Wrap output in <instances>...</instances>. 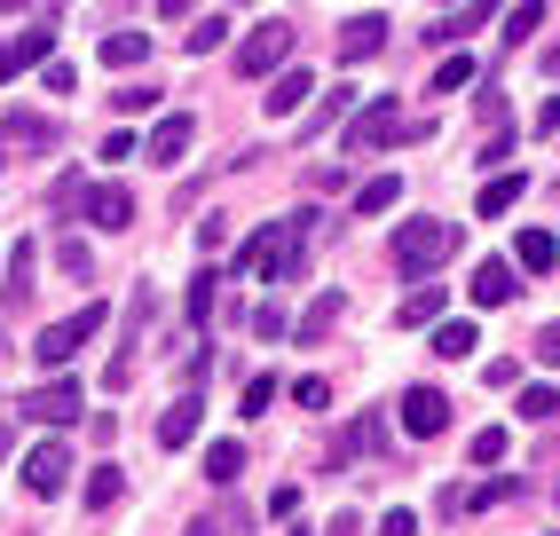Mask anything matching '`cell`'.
Here are the masks:
<instances>
[{
  "instance_id": "obj_1",
  "label": "cell",
  "mask_w": 560,
  "mask_h": 536,
  "mask_svg": "<svg viewBox=\"0 0 560 536\" xmlns=\"http://www.w3.org/2000/svg\"><path fill=\"white\" fill-rule=\"evenodd\" d=\"M308 221H316V213H292V221H260L253 237L237 245V277H245V284H277V277H301V260H308Z\"/></svg>"
},
{
  "instance_id": "obj_2",
  "label": "cell",
  "mask_w": 560,
  "mask_h": 536,
  "mask_svg": "<svg viewBox=\"0 0 560 536\" xmlns=\"http://www.w3.org/2000/svg\"><path fill=\"white\" fill-rule=\"evenodd\" d=\"M458 253V221H402L395 229V268L402 277H427V268H442Z\"/></svg>"
},
{
  "instance_id": "obj_3",
  "label": "cell",
  "mask_w": 560,
  "mask_h": 536,
  "mask_svg": "<svg viewBox=\"0 0 560 536\" xmlns=\"http://www.w3.org/2000/svg\"><path fill=\"white\" fill-rule=\"evenodd\" d=\"M402 135H419V119H402V103L380 95V103H363L355 110V127H348V159H371V150H387Z\"/></svg>"
},
{
  "instance_id": "obj_4",
  "label": "cell",
  "mask_w": 560,
  "mask_h": 536,
  "mask_svg": "<svg viewBox=\"0 0 560 536\" xmlns=\"http://www.w3.org/2000/svg\"><path fill=\"white\" fill-rule=\"evenodd\" d=\"M95 331H103V300H88L80 316H63V324H48L40 339H32V356H40V371H63V363L80 356V348H88Z\"/></svg>"
},
{
  "instance_id": "obj_5",
  "label": "cell",
  "mask_w": 560,
  "mask_h": 536,
  "mask_svg": "<svg viewBox=\"0 0 560 536\" xmlns=\"http://www.w3.org/2000/svg\"><path fill=\"white\" fill-rule=\"evenodd\" d=\"M292 63V24H260V32H245V48H237V71L245 80H269V71H284Z\"/></svg>"
},
{
  "instance_id": "obj_6",
  "label": "cell",
  "mask_w": 560,
  "mask_h": 536,
  "mask_svg": "<svg viewBox=\"0 0 560 536\" xmlns=\"http://www.w3.org/2000/svg\"><path fill=\"white\" fill-rule=\"evenodd\" d=\"M71 213H88L95 229H127L135 221V198L119 182H80V198H71Z\"/></svg>"
},
{
  "instance_id": "obj_7",
  "label": "cell",
  "mask_w": 560,
  "mask_h": 536,
  "mask_svg": "<svg viewBox=\"0 0 560 536\" xmlns=\"http://www.w3.org/2000/svg\"><path fill=\"white\" fill-rule=\"evenodd\" d=\"M16 410L40 418V427H71V418H80V378H48V387H32Z\"/></svg>"
},
{
  "instance_id": "obj_8",
  "label": "cell",
  "mask_w": 560,
  "mask_h": 536,
  "mask_svg": "<svg viewBox=\"0 0 560 536\" xmlns=\"http://www.w3.org/2000/svg\"><path fill=\"white\" fill-rule=\"evenodd\" d=\"M24 489H32V497H63V489H71V450H63V442H40V450L24 457Z\"/></svg>"
},
{
  "instance_id": "obj_9",
  "label": "cell",
  "mask_w": 560,
  "mask_h": 536,
  "mask_svg": "<svg viewBox=\"0 0 560 536\" xmlns=\"http://www.w3.org/2000/svg\"><path fill=\"white\" fill-rule=\"evenodd\" d=\"M442 427H451V403H442L434 387H410V395H402V434H419V442H434Z\"/></svg>"
},
{
  "instance_id": "obj_10",
  "label": "cell",
  "mask_w": 560,
  "mask_h": 536,
  "mask_svg": "<svg viewBox=\"0 0 560 536\" xmlns=\"http://www.w3.org/2000/svg\"><path fill=\"white\" fill-rule=\"evenodd\" d=\"M308 95H316V80H308L301 63H284L277 80H269V95H260V110H269V119H292V110H301Z\"/></svg>"
},
{
  "instance_id": "obj_11",
  "label": "cell",
  "mask_w": 560,
  "mask_h": 536,
  "mask_svg": "<svg viewBox=\"0 0 560 536\" xmlns=\"http://www.w3.org/2000/svg\"><path fill=\"white\" fill-rule=\"evenodd\" d=\"M56 48V32L48 24H32V32H16V40H0V80H16V71H32V63H40Z\"/></svg>"
},
{
  "instance_id": "obj_12",
  "label": "cell",
  "mask_w": 560,
  "mask_h": 536,
  "mask_svg": "<svg viewBox=\"0 0 560 536\" xmlns=\"http://www.w3.org/2000/svg\"><path fill=\"white\" fill-rule=\"evenodd\" d=\"M190 142H198V119H190V110H174V119L151 127V159L159 166H182V150H190Z\"/></svg>"
},
{
  "instance_id": "obj_13",
  "label": "cell",
  "mask_w": 560,
  "mask_h": 536,
  "mask_svg": "<svg viewBox=\"0 0 560 536\" xmlns=\"http://www.w3.org/2000/svg\"><path fill=\"white\" fill-rule=\"evenodd\" d=\"M387 48V16H355L340 24V63H363V56H380Z\"/></svg>"
},
{
  "instance_id": "obj_14",
  "label": "cell",
  "mask_w": 560,
  "mask_h": 536,
  "mask_svg": "<svg viewBox=\"0 0 560 536\" xmlns=\"http://www.w3.org/2000/svg\"><path fill=\"white\" fill-rule=\"evenodd\" d=\"M521 284H513V260H481L474 268V308H505Z\"/></svg>"
},
{
  "instance_id": "obj_15",
  "label": "cell",
  "mask_w": 560,
  "mask_h": 536,
  "mask_svg": "<svg viewBox=\"0 0 560 536\" xmlns=\"http://www.w3.org/2000/svg\"><path fill=\"white\" fill-rule=\"evenodd\" d=\"M198 442V395H182L166 418H159V450H190Z\"/></svg>"
},
{
  "instance_id": "obj_16",
  "label": "cell",
  "mask_w": 560,
  "mask_h": 536,
  "mask_svg": "<svg viewBox=\"0 0 560 536\" xmlns=\"http://www.w3.org/2000/svg\"><path fill=\"white\" fill-rule=\"evenodd\" d=\"M513 260L529 268V277H545V268L560 260V237H552V229H521V237H513Z\"/></svg>"
},
{
  "instance_id": "obj_17",
  "label": "cell",
  "mask_w": 560,
  "mask_h": 536,
  "mask_svg": "<svg viewBox=\"0 0 560 536\" xmlns=\"http://www.w3.org/2000/svg\"><path fill=\"white\" fill-rule=\"evenodd\" d=\"M142 56H151V32H103V63L110 71H135Z\"/></svg>"
},
{
  "instance_id": "obj_18",
  "label": "cell",
  "mask_w": 560,
  "mask_h": 536,
  "mask_svg": "<svg viewBox=\"0 0 560 536\" xmlns=\"http://www.w3.org/2000/svg\"><path fill=\"white\" fill-rule=\"evenodd\" d=\"M395 206H402V174H371L355 189V213H395Z\"/></svg>"
},
{
  "instance_id": "obj_19",
  "label": "cell",
  "mask_w": 560,
  "mask_h": 536,
  "mask_svg": "<svg viewBox=\"0 0 560 536\" xmlns=\"http://www.w3.org/2000/svg\"><path fill=\"white\" fill-rule=\"evenodd\" d=\"M0 142H9V150H48V142H56V127H48V119H32V110H16V119L0 127Z\"/></svg>"
},
{
  "instance_id": "obj_20",
  "label": "cell",
  "mask_w": 560,
  "mask_h": 536,
  "mask_svg": "<svg viewBox=\"0 0 560 536\" xmlns=\"http://www.w3.org/2000/svg\"><path fill=\"white\" fill-rule=\"evenodd\" d=\"M481 24H490V0H466V9H451L427 40H466V32H481Z\"/></svg>"
},
{
  "instance_id": "obj_21",
  "label": "cell",
  "mask_w": 560,
  "mask_h": 536,
  "mask_svg": "<svg viewBox=\"0 0 560 536\" xmlns=\"http://www.w3.org/2000/svg\"><path fill=\"white\" fill-rule=\"evenodd\" d=\"M521 189H529L521 174H498V182H481V221H498V213H513V206H521Z\"/></svg>"
},
{
  "instance_id": "obj_22",
  "label": "cell",
  "mask_w": 560,
  "mask_h": 536,
  "mask_svg": "<svg viewBox=\"0 0 560 536\" xmlns=\"http://www.w3.org/2000/svg\"><path fill=\"white\" fill-rule=\"evenodd\" d=\"M340 316H348V292H324V300H316V308L301 316V348H308V339H324V331H331V324H340Z\"/></svg>"
},
{
  "instance_id": "obj_23",
  "label": "cell",
  "mask_w": 560,
  "mask_h": 536,
  "mask_svg": "<svg viewBox=\"0 0 560 536\" xmlns=\"http://www.w3.org/2000/svg\"><path fill=\"white\" fill-rule=\"evenodd\" d=\"M119 497H127V474H119V466H95V474H88V513H110Z\"/></svg>"
},
{
  "instance_id": "obj_24",
  "label": "cell",
  "mask_w": 560,
  "mask_h": 536,
  "mask_svg": "<svg viewBox=\"0 0 560 536\" xmlns=\"http://www.w3.org/2000/svg\"><path fill=\"white\" fill-rule=\"evenodd\" d=\"M474 348H481V339H474V324H442V331H434V356H442V363H466Z\"/></svg>"
},
{
  "instance_id": "obj_25",
  "label": "cell",
  "mask_w": 560,
  "mask_h": 536,
  "mask_svg": "<svg viewBox=\"0 0 560 536\" xmlns=\"http://www.w3.org/2000/svg\"><path fill=\"white\" fill-rule=\"evenodd\" d=\"M237 474H245V450L237 442H213L206 450V481H237Z\"/></svg>"
},
{
  "instance_id": "obj_26",
  "label": "cell",
  "mask_w": 560,
  "mask_h": 536,
  "mask_svg": "<svg viewBox=\"0 0 560 536\" xmlns=\"http://www.w3.org/2000/svg\"><path fill=\"white\" fill-rule=\"evenodd\" d=\"M442 316V284H427V292H410L402 308H395V324H434Z\"/></svg>"
},
{
  "instance_id": "obj_27",
  "label": "cell",
  "mask_w": 560,
  "mask_h": 536,
  "mask_svg": "<svg viewBox=\"0 0 560 536\" xmlns=\"http://www.w3.org/2000/svg\"><path fill=\"white\" fill-rule=\"evenodd\" d=\"M213 284H221L213 268H198V277H190V292H182V308H190V324H206V316H213Z\"/></svg>"
},
{
  "instance_id": "obj_28",
  "label": "cell",
  "mask_w": 560,
  "mask_h": 536,
  "mask_svg": "<svg viewBox=\"0 0 560 536\" xmlns=\"http://www.w3.org/2000/svg\"><path fill=\"white\" fill-rule=\"evenodd\" d=\"M387 434H380V418H355V427L340 434V450H331V457H355V450H380Z\"/></svg>"
},
{
  "instance_id": "obj_29",
  "label": "cell",
  "mask_w": 560,
  "mask_h": 536,
  "mask_svg": "<svg viewBox=\"0 0 560 536\" xmlns=\"http://www.w3.org/2000/svg\"><path fill=\"white\" fill-rule=\"evenodd\" d=\"M537 24H545V0H521V9L505 16V40L521 48V40H529V32H537Z\"/></svg>"
},
{
  "instance_id": "obj_30",
  "label": "cell",
  "mask_w": 560,
  "mask_h": 536,
  "mask_svg": "<svg viewBox=\"0 0 560 536\" xmlns=\"http://www.w3.org/2000/svg\"><path fill=\"white\" fill-rule=\"evenodd\" d=\"M474 80V56H442V71H434V95H458Z\"/></svg>"
},
{
  "instance_id": "obj_31",
  "label": "cell",
  "mask_w": 560,
  "mask_h": 536,
  "mask_svg": "<svg viewBox=\"0 0 560 536\" xmlns=\"http://www.w3.org/2000/svg\"><path fill=\"white\" fill-rule=\"evenodd\" d=\"M221 40H230V24H221V16H198V32H190L182 48H190V56H213Z\"/></svg>"
},
{
  "instance_id": "obj_32",
  "label": "cell",
  "mask_w": 560,
  "mask_h": 536,
  "mask_svg": "<svg viewBox=\"0 0 560 536\" xmlns=\"http://www.w3.org/2000/svg\"><path fill=\"white\" fill-rule=\"evenodd\" d=\"M552 410H560V395H552V387H521V418H529V427H545Z\"/></svg>"
},
{
  "instance_id": "obj_33",
  "label": "cell",
  "mask_w": 560,
  "mask_h": 536,
  "mask_svg": "<svg viewBox=\"0 0 560 536\" xmlns=\"http://www.w3.org/2000/svg\"><path fill=\"white\" fill-rule=\"evenodd\" d=\"M269 403H277V378H269V371H260V378H245V418H260Z\"/></svg>"
},
{
  "instance_id": "obj_34",
  "label": "cell",
  "mask_w": 560,
  "mask_h": 536,
  "mask_svg": "<svg viewBox=\"0 0 560 536\" xmlns=\"http://www.w3.org/2000/svg\"><path fill=\"white\" fill-rule=\"evenodd\" d=\"M348 103H355V88H331V95L316 103V119H308V127H331V119H348Z\"/></svg>"
},
{
  "instance_id": "obj_35",
  "label": "cell",
  "mask_w": 560,
  "mask_h": 536,
  "mask_svg": "<svg viewBox=\"0 0 560 536\" xmlns=\"http://www.w3.org/2000/svg\"><path fill=\"white\" fill-rule=\"evenodd\" d=\"M498 457H505V427H481L474 434V466H498Z\"/></svg>"
},
{
  "instance_id": "obj_36",
  "label": "cell",
  "mask_w": 560,
  "mask_h": 536,
  "mask_svg": "<svg viewBox=\"0 0 560 536\" xmlns=\"http://www.w3.org/2000/svg\"><path fill=\"white\" fill-rule=\"evenodd\" d=\"M9 292H16V300L32 292V245H16V253H9Z\"/></svg>"
},
{
  "instance_id": "obj_37",
  "label": "cell",
  "mask_w": 560,
  "mask_h": 536,
  "mask_svg": "<svg viewBox=\"0 0 560 536\" xmlns=\"http://www.w3.org/2000/svg\"><path fill=\"white\" fill-rule=\"evenodd\" d=\"M56 260H63V277H95V260H88V245H71V237L56 245Z\"/></svg>"
},
{
  "instance_id": "obj_38",
  "label": "cell",
  "mask_w": 560,
  "mask_h": 536,
  "mask_svg": "<svg viewBox=\"0 0 560 536\" xmlns=\"http://www.w3.org/2000/svg\"><path fill=\"white\" fill-rule=\"evenodd\" d=\"M292 403H301V410H324L331 387H324V378H292Z\"/></svg>"
},
{
  "instance_id": "obj_39",
  "label": "cell",
  "mask_w": 560,
  "mask_h": 536,
  "mask_svg": "<svg viewBox=\"0 0 560 536\" xmlns=\"http://www.w3.org/2000/svg\"><path fill=\"white\" fill-rule=\"evenodd\" d=\"M380 536H419V513H410V505H395V513L380 521Z\"/></svg>"
},
{
  "instance_id": "obj_40",
  "label": "cell",
  "mask_w": 560,
  "mask_h": 536,
  "mask_svg": "<svg viewBox=\"0 0 560 536\" xmlns=\"http://www.w3.org/2000/svg\"><path fill=\"white\" fill-rule=\"evenodd\" d=\"M269 513H277V521H292V513H301V489H292V481H284V489H269Z\"/></svg>"
},
{
  "instance_id": "obj_41",
  "label": "cell",
  "mask_w": 560,
  "mask_h": 536,
  "mask_svg": "<svg viewBox=\"0 0 560 536\" xmlns=\"http://www.w3.org/2000/svg\"><path fill=\"white\" fill-rule=\"evenodd\" d=\"M537 356H545V363H560V324H545V331H537Z\"/></svg>"
},
{
  "instance_id": "obj_42",
  "label": "cell",
  "mask_w": 560,
  "mask_h": 536,
  "mask_svg": "<svg viewBox=\"0 0 560 536\" xmlns=\"http://www.w3.org/2000/svg\"><path fill=\"white\" fill-rule=\"evenodd\" d=\"M537 135H560V95H552V103L537 110Z\"/></svg>"
},
{
  "instance_id": "obj_43",
  "label": "cell",
  "mask_w": 560,
  "mask_h": 536,
  "mask_svg": "<svg viewBox=\"0 0 560 536\" xmlns=\"http://www.w3.org/2000/svg\"><path fill=\"white\" fill-rule=\"evenodd\" d=\"M190 9H198V0H159V16H166V24H182Z\"/></svg>"
},
{
  "instance_id": "obj_44",
  "label": "cell",
  "mask_w": 560,
  "mask_h": 536,
  "mask_svg": "<svg viewBox=\"0 0 560 536\" xmlns=\"http://www.w3.org/2000/svg\"><path fill=\"white\" fill-rule=\"evenodd\" d=\"M16 9H32V0H0V16H16Z\"/></svg>"
},
{
  "instance_id": "obj_45",
  "label": "cell",
  "mask_w": 560,
  "mask_h": 536,
  "mask_svg": "<svg viewBox=\"0 0 560 536\" xmlns=\"http://www.w3.org/2000/svg\"><path fill=\"white\" fill-rule=\"evenodd\" d=\"M190 536H221V528H213V521H198V528H190Z\"/></svg>"
},
{
  "instance_id": "obj_46",
  "label": "cell",
  "mask_w": 560,
  "mask_h": 536,
  "mask_svg": "<svg viewBox=\"0 0 560 536\" xmlns=\"http://www.w3.org/2000/svg\"><path fill=\"white\" fill-rule=\"evenodd\" d=\"M545 63H552V71H560V40H552V56H545Z\"/></svg>"
},
{
  "instance_id": "obj_47",
  "label": "cell",
  "mask_w": 560,
  "mask_h": 536,
  "mask_svg": "<svg viewBox=\"0 0 560 536\" xmlns=\"http://www.w3.org/2000/svg\"><path fill=\"white\" fill-rule=\"evenodd\" d=\"M0 166H9V142H0Z\"/></svg>"
}]
</instances>
